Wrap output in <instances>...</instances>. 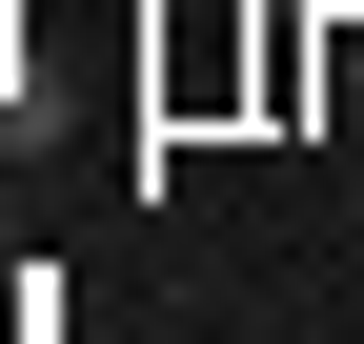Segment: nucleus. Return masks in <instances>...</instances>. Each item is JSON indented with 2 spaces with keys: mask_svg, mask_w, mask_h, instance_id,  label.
<instances>
[{
  "mask_svg": "<svg viewBox=\"0 0 364 344\" xmlns=\"http://www.w3.org/2000/svg\"><path fill=\"white\" fill-rule=\"evenodd\" d=\"M0 102H21V21H0Z\"/></svg>",
  "mask_w": 364,
  "mask_h": 344,
  "instance_id": "obj_1",
  "label": "nucleus"
}]
</instances>
